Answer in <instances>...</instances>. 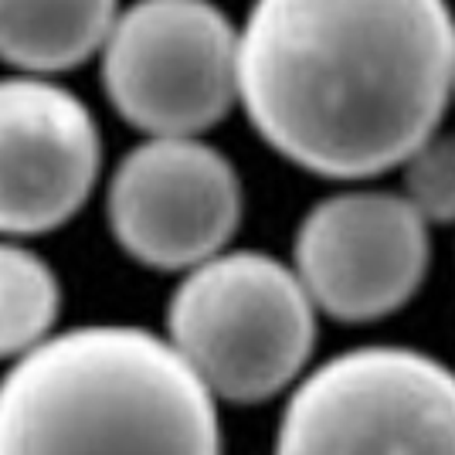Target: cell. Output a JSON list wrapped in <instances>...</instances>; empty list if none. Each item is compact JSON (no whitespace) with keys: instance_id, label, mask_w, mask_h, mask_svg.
I'll return each instance as SVG.
<instances>
[{"instance_id":"3","label":"cell","mask_w":455,"mask_h":455,"mask_svg":"<svg viewBox=\"0 0 455 455\" xmlns=\"http://www.w3.org/2000/svg\"><path fill=\"white\" fill-rule=\"evenodd\" d=\"M167 343L218 404H262L306 374L316 306L275 255L225 248L180 275Z\"/></svg>"},{"instance_id":"6","label":"cell","mask_w":455,"mask_h":455,"mask_svg":"<svg viewBox=\"0 0 455 455\" xmlns=\"http://www.w3.org/2000/svg\"><path fill=\"white\" fill-rule=\"evenodd\" d=\"M242 208L235 164L201 136H147L116 164L106 194L116 245L180 275L231 245Z\"/></svg>"},{"instance_id":"7","label":"cell","mask_w":455,"mask_h":455,"mask_svg":"<svg viewBox=\"0 0 455 455\" xmlns=\"http://www.w3.org/2000/svg\"><path fill=\"white\" fill-rule=\"evenodd\" d=\"M432 262L428 225L401 194L343 190L306 211L292 272L316 313L374 323L415 299Z\"/></svg>"},{"instance_id":"2","label":"cell","mask_w":455,"mask_h":455,"mask_svg":"<svg viewBox=\"0 0 455 455\" xmlns=\"http://www.w3.org/2000/svg\"><path fill=\"white\" fill-rule=\"evenodd\" d=\"M218 401L167 337L58 330L0 378V455H221Z\"/></svg>"},{"instance_id":"9","label":"cell","mask_w":455,"mask_h":455,"mask_svg":"<svg viewBox=\"0 0 455 455\" xmlns=\"http://www.w3.org/2000/svg\"><path fill=\"white\" fill-rule=\"evenodd\" d=\"M119 0H0V61L20 76L68 72L99 55Z\"/></svg>"},{"instance_id":"8","label":"cell","mask_w":455,"mask_h":455,"mask_svg":"<svg viewBox=\"0 0 455 455\" xmlns=\"http://www.w3.org/2000/svg\"><path fill=\"white\" fill-rule=\"evenodd\" d=\"M102 136L92 109L44 76L0 78V238L68 225L92 197Z\"/></svg>"},{"instance_id":"4","label":"cell","mask_w":455,"mask_h":455,"mask_svg":"<svg viewBox=\"0 0 455 455\" xmlns=\"http://www.w3.org/2000/svg\"><path fill=\"white\" fill-rule=\"evenodd\" d=\"M272 455H455V371L411 347H357L296 380Z\"/></svg>"},{"instance_id":"1","label":"cell","mask_w":455,"mask_h":455,"mask_svg":"<svg viewBox=\"0 0 455 455\" xmlns=\"http://www.w3.org/2000/svg\"><path fill=\"white\" fill-rule=\"evenodd\" d=\"M455 95L449 0H251L238 102L289 164L333 180L401 167Z\"/></svg>"},{"instance_id":"5","label":"cell","mask_w":455,"mask_h":455,"mask_svg":"<svg viewBox=\"0 0 455 455\" xmlns=\"http://www.w3.org/2000/svg\"><path fill=\"white\" fill-rule=\"evenodd\" d=\"M106 99L147 136H204L238 102V28L214 0H136L99 48Z\"/></svg>"},{"instance_id":"10","label":"cell","mask_w":455,"mask_h":455,"mask_svg":"<svg viewBox=\"0 0 455 455\" xmlns=\"http://www.w3.org/2000/svg\"><path fill=\"white\" fill-rule=\"evenodd\" d=\"M61 283L35 248L0 238V361L14 363L58 333Z\"/></svg>"},{"instance_id":"11","label":"cell","mask_w":455,"mask_h":455,"mask_svg":"<svg viewBox=\"0 0 455 455\" xmlns=\"http://www.w3.org/2000/svg\"><path fill=\"white\" fill-rule=\"evenodd\" d=\"M401 197L421 214L425 225L455 221V133H432L401 164Z\"/></svg>"}]
</instances>
